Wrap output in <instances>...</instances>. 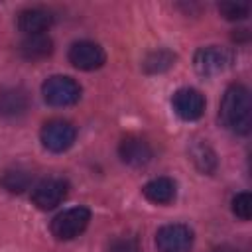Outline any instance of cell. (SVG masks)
Returning <instances> with one entry per match:
<instances>
[{
  "instance_id": "obj_6",
  "label": "cell",
  "mask_w": 252,
  "mask_h": 252,
  "mask_svg": "<svg viewBox=\"0 0 252 252\" xmlns=\"http://www.w3.org/2000/svg\"><path fill=\"white\" fill-rule=\"evenodd\" d=\"M156 246L159 252H189L193 246V230L185 224H165L156 234Z\"/></svg>"
},
{
  "instance_id": "obj_5",
  "label": "cell",
  "mask_w": 252,
  "mask_h": 252,
  "mask_svg": "<svg viewBox=\"0 0 252 252\" xmlns=\"http://www.w3.org/2000/svg\"><path fill=\"white\" fill-rule=\"evenodd\" d=\"M67 193H69V183L63 177H47V179H41L32 189V201L37 209L49 211L61 205Z\"/></svg>"
},
{
  "instance_id": "obj_17",
  "label": "cell",
  "mask_w": 252,
  "mask_h": 252,
  "mask_svg": "<svg viewBox=\"0 0 252 252\" xmlns=\"http://www.w3.org/2000/svg\"><path fill=\"white\" fill-rule=\"evenodd\" d=\"M175 61V55L167 49H158L154 53H150L146 59H144V69L148 73H163L167 71Z\"/></svg>"
},
{
  "instance_id": "obj_15",
  "label": "cell",
  "mask_w": 252,
  "mask_h": 252,
  "mask_svg": "<svg viewBox=\"0 0 252 252\" xmlns=\"http://www.w3.org/2000/svg\"><path fill=\"white\" fill-rule=\"evenodd\" d=\"M189 158L195 163V167L203 173H213L217 169V154L205 142H195L189 150Z\"/></svg>"
},
{
  "instance_id": "obj_10",
  "label": "cell",
  "mask_w": 252,
  "mask_h": 252,
  "mask_svg": "<svg viewBox=\"0 0 252 252\" xmlns=\"http://www.w3.org/2000/svg\"><path fill=\"white\" fill-rule=\"evenodd\" d=\"M118 156L122 158L124 163H128L132 167H142V165L150 163V159L154 158V152H152V146L144 138L126 136L118 146Z\"/></svg>"
},
{
  "instance_id": "obj_3",
  "label": "cell",
  "mask_w": 252,
  "mask_h": 252,
  "mask_svg": "<svg viewBox=\"0 0 252 252\" xmlns=\"http://www.w3.org/2000/svg\"><path fill=\"white\" fill-rule=\"evenodd\" d=\"M89 220H91V211L87 207H73L59 213L51 220L49 228L57 240H73L81 232H85V228L89 226Z\"/></svg>"
},
{
  "instance_id": "obj_16",
  "label": "cell",
  "mask_w": 252,
  "mask_h": 252,
  "mask_svg": "<svg viewBox=\"0 0 252 252\" xmlns=\"http://www.w3.org/2000/svg\"><path fill=\"white\" fill-rule=\"evenodd\" d=\"M30 173L28 171H24V169H6L4 171V175L0 177V185L6 189V191H10V193H22V191H26L28 187H30Z\"/></svg>"
},
{
  "instance_id": "obj_2",
  "label": "cell",
  "mask_w": 252,
  "mask_h": 252,
  "mask_svg": "<svg viewBox=\"0 0 252 252\" xmlns=\"http://www.w3.org/2000/svg\"><path fill=\"white\" fill-rule=\"evenodd\" d=\"M41 94L51 106H71L81 98V87L71 77L53 75L41 85Z\"/></svg>"
},
{
  "instance_id": "obj_9",
  "label": "cell",
  "mask_w": 252,
  "mask_h": 252,
  "mask_svg": "<svg viewBox=\"0 0 252 252\" xmlns=\"http://www.w3.org/2000/svg\"><path fill=\"white\" fill-rule=\"evenodd\" d=\"M171 104H173V110L179 118L191 122V120H197L203 116L205 112V98L203 94L197 91V89H179L173 98H171Z\"/></svg>"
},
{
  "instance_id": "obj_14",
  "label": "cell",
  "mask_w": 252,
  "mask_h": 252,
  "mask_svg": "<svg viewBox=\"0 0 252 252\" xmlns=\"http://www.w3.org/2000/svg\"><path fill=\"white\" fill-rule=\"evenodd\" d=\"M53 51V41L47 33H35V35H26V39L20 43V53L28 61H39L49 57Z\"/></svg>"
},
{
  "instance_id": "obj_20",
  "label": "cell",
  "mask_w": 252,
  "mask_h": 252,
  "mask_svg": "<svg viewBox=\"0 0 252 252\" xmlns=\"http://www.w3.org/2000/svg\"><path fill=\"white\" fill-rule=\"evenodd\" d=\"M108 252H142V246L136 236H120L108 244Z\"/></svg>"
},
{
  "instance_id": "obj_8",
  "label": "cell",
  "mask_w": 252,
  "mask_h": 252,
  "mask_svg": "<svg viewBox=\"0 0 252 252\" xmlns=\"http://www.w3.org/2000/svg\"><path fill=\"white\" fill-rule=\"evenodd\" d=\"M228 63H230V53L222 47H217V45L201 47L195 51V57H193V65H195L197 73L205 75V77H211V75L224 71L228 67Z\"/></svg>"
},
{
  "instance_id": "obj_18",
  "label": "cell",
  "mask_w": 252,
  "mask_h": 252,
  "mask_svg": "<svg viewBox=\"0 0 252 252\" xmlns=\"http://www.w3.org/2000/svg\"><path fill=\"white\" fill-rule=\"evenodd\" d=\"M219 12L226 20H244L250 14V4H246V2H222V4H219Z\"/></svg>"
},
{
  "instance_id": "obj_12",
  "label": "cell",
  "mask_w": 252,
  "mask_h": 252,
  "mask_svg": "<svg viewBox=\"0 0 252 252\" xmlns=\"http://www.w3.org/2000/svg\"><path fill=\"white\" fill-rule=\"evenodd\" d=\"M30 106V98L26 91L20 87H6L0 91V116L4 118H18L26 114Z\"/></svg>"
},
{
  "instance_id": "obj_7",
  "label": "cell",
  "mask_w": 252,
  "mask_h": 252,
  "mask_svg": "<svg viewBox=\"0 0 252 252\" xmlns=\"http://www.w3.org/2000/svg\"><path fill=\"white\" fill-rule=\"evenodd\" d=\"M69 63L81 71H94L98 67L104 65L106 61V55H104V49L94 43V41H89V39H81V41H75L71 47H69Z\"/></svg>"
},
{
  "instance_id": "obj_21",
  "label": "cell",
  "mask_w": 252,
  "mask_h": 252,
  "mask_svg": "<svg viewBox=\"0 0 252 252\" xmlns=\"http://www.w3.org/2000/svg\"><path fill=\"white\" fill-rule=\"evenodd\" d=\"M217 252H238V250H224V248H222V250H217Z\"/></svg>"
},
{
  "instance_id": "obj_4",
  "label": "cell",
  "mask_w": 252,
  "mask_h": 252,
  "mask_svg": "<svg viewBox=\"0 0 252 252\" xmlns=\"http://www.w3.org/2000/svg\"><path fill=\"white\" fill-rule=\"evenodd\" d=\"M39 138H41V144L45 150L61 154L73 146V142L77 138V130L71 122H67L63 118H53L43 124Z\"/></svg>"
},
{
  "instance_id": "obj_13",
  "label": "cell",
  "mask_w": 252,
  "mask_h": 252,
  "mask_svg": "<svg viewBox=\"0 0 252 252\" xmlns=\"http://www.w3.org/2000/svg\"><path fill=\"white\" fill-rule=\"evenodd\" d=\"M144 197L156 205H167L175 199L177 195V185L173 179L169 177H156L152 181H148L142 189Z\"/></svg>"
},
{
  "instance_id": "obj_11",
  "label": "cell",
  "mask_w": 252,
  "mask_h": 252,
  "mask_svg": "<svg viewBox=\"0 0 252 252\" xmlns=\"http://www.w3.org/2000/svg\"><path fill=\"white\" fill-rule=\"evenodd\" d=\"M53 24V16L45 8H26L18 14V28L26 35L45 33Z\"/></svg>"
},
{
  "instance_id": "obj_19",
  "label": "cell",
  "mask_w": 252,
  "mask_h": 252,
  "mask_svg": "<svg viewBox=\"0 0 252 252\" xmlns=\"http://www.w3.org/2000/svg\"><path fill=\"white\" fill-rule=\"evenodd\" d=\"M232 213L240 220H250V217H252V195L248 191H242L232 199Z\"/></svg>"
},
{
  "instance_id": "obj_1",
  "label": "cell",
  "mask_w": 252,
  "mask_h": 252,
  "mask_svg": "<svg viewBox=\"0 0 252 252\" xmlns=\"http://www.w3.org/2000/svg\"><path fill=\"white\" fill-rule=\"evenodd\" d=\"M219 118L222 126L234 134H248L252 126V100L244 85H230L220 100Z\"/></svg>"
}]
</instances>
